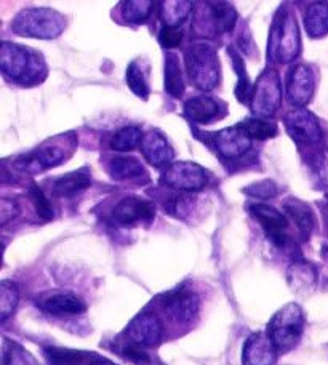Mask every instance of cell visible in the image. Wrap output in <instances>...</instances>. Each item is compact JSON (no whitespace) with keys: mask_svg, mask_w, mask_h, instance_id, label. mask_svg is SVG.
Instances as JSON below:
<instances>
[{"mask_svg":"<svg viewBox=\"0 0 328 365\" xmlns=\"http://www.w3.org/2000/svg\"><path fill=\"white\" fill-rule=\"evenodd\" d=\"M0 66L4 73L23 86L41 82L45 77L42 56L23 45L4 42L0 50Z\"/></svg>","mask_w":328,"mask_h":365,"instance_id":"1","label":"cell"},{"mask_svg":"<svg viewBox=\"0 0 328 365\" xmlns=\"http://www.w3.org/2000/svg\"><path fill=\"white\" fill-rule=\"evenodd\" d=\"M301 50V38L294 18L290 11L280 9L274 18L271 36L267 43V56L274 63H290L298 58Z\"/></svg>","mask_w":328,"mask_h":365,"instance_id":"2","label":"cell"},{"mask_svg":"<svg viewBox=\"0 0 328 365\" xmlns=\"http://www.w3.org/2000/svg\"><path fill=\"white\" fill-rule=\"evenodd\" d=\"M189 79L203 91L213 90L220 82V61L216 50L205 42L193 43L185 51Z\"/></svg>","mask_w":328,"mask_h":365,"instance_id":"3","label":"cell"},{"mask_svg":"<svg viewBox=\"0 0 328 365\" xmlns=\"http://www.w3.org/2000/svg\"><path fill=\"white\" fill-rule=\"evenodd\" d=\"M304 331V316L298 304L288 303L272 316L267 335L279 353H287L299 343Z\"/></svg>","mask_w":328,"mask_h":365,"instance_id":"4","label":"cell"},{"mask_svg":"<svg viewBox=\"0 0 328 365\" xmlns=\"http://www.w3.org/2000/svg\"><path fill=\"white\" fill-rule=\"evenodd\" d=\"M66 19L50 9H28L18 13L11 28L16 34L36 38H55L63 32Z\"/></svg>","mask_w":328,"mask_h":365,"instance_id":"5","label":"cell"},{"mask_svg":"<svg viewBox=\"0 0 328 365\" xmlns=\"http://www.w3.org/2000/svg\"><path fill=\"white\" fill-rule=\"evenodd\" d=\"M237 21V11L232 5L226 2L205 4V10L195 13L194 29L203 37H212L215 34H225Z\"/></svg>","mask_w":328,"mask_h":365,"instance_id":"6","label":"cell"},{"mask_svg":"<svg viewBox=\"0 0 328 365\" xmlns=\"http://www.w3.org/2000/svg\"><path fill=\"white\" fill-rule=\"evenodd\" d=\"M282 104V82L279 73L266 69L260 76L252 93V109L261 117L274 115Z\"/></svg>","mask_w":328,"mask_h":365,"instance_id":"7","label":"cell"},{"mask_svg":"<svg viewBox=\"0 0 328 365\" xmlns=\"http://www.w3.org/2000/svg\"><path fill=\"white\" fill-rule=\"evenodd\" d=\"M207 172L194 162H175L162 175L163 186L181 192H195L207 186Z\"/></svg>","mask_w":328,"mask_h":365,"instance_id":"8","label":"cell"},{"mask_svg":"<svg viewBox=\"0 0 328 365\" xmlns=\"http://www.w3.org/2000/svg\"><path fill=\"white\" fill-rule=\"evenodd\" d=\"M285 128L298 146H314L322 141V128L317 117L303 108L285 115Z\"/></svg>","mask_w":328,"mask_h":365,"instance_id":"9","label":"cell"},{"mask_svg":"<svg viewBox=\"0 0 328 365\" xmlns=\"http://www.w3.org/2000/svg\"><path fill=\"white\" fill-rule=\"evenodd\" d=\"M252 217L258 221L266 237L277 247H285L288 242V220L277 208L257 202L248 207Z\"/></svg>","mask_w":328,"mask_h":365,"instance_id":"10","label":"cell"},{"mask_svg":"<svg viewBox=\"0 0 328 365\" xmlns=\"http://www.w3.org/2000/svg\"><path fill=\"white\" fill-rule=\"evenodd\" d=\"M113 221L119 226L131 227L140 223H150L155 217V205L150 200L130 195L113 208Z\"/></svg>","mask_w":328,"mask_h":365,"instance_id":"11","label":"cell"},{"mask_svg":"<svg viewBox=\"0 0 328 365\" xmlns=\"http://www.w3.org/2000/svg\"><path fill=\"white\" fill-rule=\"evenodd\" d=\"M160 304L163 311L180 324L191 322L200 309V298L189 289H178L162 295Z\"/></svg>","mask_w":328,"mask_h":365,"instance_id":"12","label":"cell"},{"mask_svg":"<svg viewBox=\"0 0 328 365\" xmlns=\"http://www.w3.org/2000/svg\"><path fill=\"white\" fill-rule=\"evenodd\" d=\"M162 321L155 314H153V312L138 314L127 327L128 340L141 348L157 346L162 341Z\"/></svg>","mask_w":328,"mask_h":365,"instance_id":"13","label":"cell"},{"mask_svg":"<svg viewBox=\"0 0 328 365\" xmlns=\"http://www.w3.org/2000/svg\"><path fill=\"white\" fill-rule=\"evenodd\" d=\"M252 143L253 138L242 123L215 133V146L222 158L226 159L242 158V155L250 151Z\"/></svg>","mask_w":328,"mask_h":365,"instance_id":"14","label":"cell"},{"mask_svg":"<svg viewBox=\"0 0 328 365\" xmlns=\"http://www.w3.org/2000/svg\"><path fill=\"white\" fill-rule=\"evenodd\" d=\"M314 86H316V79H314V73L309 66L306 64H297L290 73H288L287 79V95L292 104L298 108H303L306 103L311 101L314 95Z\"/></svg>","mask_w":328,"mask_h":365,"instance_id":"15","label":"cell"},{"mask_svg":"<svg viewBox=\"0 0 328 365\" xmlns=\"http://www.w3.org/2000/svg\"><path fill=\"white\" fill-rule=\"evenodd\" d=\"M277 348L267 334H253L247 338L242 351L244 365H274L277 361Z\"/></svg>","mask_w":328,"mask_h":365,"instance_id":"16","label":"cell"},{"mask_svg":"<svg viewBox=\"0 0 328 365\" xmlns=\"http://www.w3.org/2000/svg\"><path fill=\"white\" fill-rule=\"evenodd\" d=\"M64 160V149L58 145H45L34 153L21 155L16 160L15 167L28 173H37L56 167Z\"/></svg>","mask_w":328,"mask_h":365,"instance_id":"17","label":"cell"},{"mask_svg":"<svg viewBox=\"0 0 328 365\" xmlns=\"http://www.w3.org/2000/svg\"><path fill=\"white\" fill-rule=\"evenodd\" d=\"M141 153L150 165L155 168L168 167L173 159V149L168 145L165 136L159 132H149L141 140Z\"/></svg>","mask_w":328,"mask_h":365,"instance_id":"18","label":"cell"},{"mask_svg":"<svg viewBox=\"0 0 328 365\" xmlns=\"http://www.w3.org/2000/svg\"><path fill=\"white\" fill-rule=\"evenodd\" d=\"M221 110H225V106L210 96H194L185 103V114L197 123H208L220 119L222 115Z\"/></svg>","mask_w":328,"mask_h":365,"instance_id":"19","label":"cell"},{"mask_svg":"<svg viewBox=\"0 0 328 365\" xmlns=\"http://www.w3.org/2000/svg\"><path fill=\"white\" fill-rule=\"evenodd\" d=\"M109 175L117 181H148L146 168L131 155H117L109 162Z\"/></svg>","mask_w":328,"mask_h":365,"instance_id":"20","label":"cell"},{"mask_svg":"<svg viewBox=\"0 0 328 365\" xmlns=\"http://www.w3.org/2000/svg\"><path fill=\"white\" fill-rule=\"evenodd\" d=\"M42 308L51 316H78L87 311V304L74 293H56L45 299Z\"/></svg>","mask_w":328,"mask_h":365,"instance_id":"21","label":"cell"},{"mask_svg":"<svg viewBox=\"0 0 328 365\" xmlns=\"http://www.w3.org/2000/svg\"><path fill=\"white\" fill-rule=\"evenodd\" d=\"M288 285L298 295H307L317 285V269L306 262H294L287 272Z\"/></svg>","mask_w":328,"mask_h":365,"instance_id":"22","label":"cell"},{"mask_svg":"<svg viewBox=\"0 0 328 365\" xmlns=\"http://www.w3.org/2000/svg\"><path fill=\"white\" fill-rule=\"evenodd\" d=\"M284 210L292 218L294 226H297L301 240L309 239L314 226H316V218H314L311 207L304 204L303 200L287 199L284 204Z\"/></svg>","mask_w":328,"mask_h":365,"instance_id":"23","label":"cell"},{"mask_svg":"<svg viewBox=\"0 0 328 365\" xmlns=\"http://www.w3.org/2000/svg\"><path fill=\"white\" fill-rule=\"evenodd\" d=\"M91 185L90 173L82 168V170L66 173L63 177L55 180L53 182V194L56 197H76V195L82 194L85 189Z\"/></svg>","mask_w":328,"mask_h":365,"instance_id":"24","label":"cell"},{"mask_svg":"<svg viewBox=\"0 0 328 365\" xmlns=\"http://www.w3.org/2000/svg\"><path fill=\"white\" fill-rule=\"evenodd\" d=\"M165 91L176 100L185 95V79H183L180 56L168 51L165 56Z\"/></svg>","mask_w":328,"mask_h":365,"instance_id":"25","label":"cell"},{"mask_svg":"<svg viewBox=\"0 0 328 365\" xmlns=\"http://www.w3.org/2000/svg\"><path fill=\"white\" fill-rule=\"evenodd\" d=\"M148 64L140 60H135L130 63L127 68V83L130 90L133 91L136 96L141 100H148L149 98V76H148Z\"/></svg>","mask_w":328,"mask_h":365,"instance_id":"26","label":"cell"},{"mask_svg":"<svg viewBox=\"0 0 328 365\" xmlns=\"http://www.w3.org/2000/svg\"><path fill=\"white\" fill-rule=\"evenodd\" d=\"M45 356L50 365H90L96 359V354L85 353V351L63 349V348H45Z\"/></svg>","mask_w":328,"mask_h":365,"instance_id":"27","label":"cell"},{"mask_svg":"<svg viewBox=\"0 0 328 365\" xmlns=\"http://www.w3.org/2000/svg\"><path fill=\"white\" fill-rule=\"evenodd\" d=\"M304 26L311 37L328 34V4H312L306 11Z\"/></svg>","mask_w":328,"mask_h":365,"instance_id":"28","label":"cell"},{"mask_svg":"<svg viewBox=\"0 0 328 365\" xmlns=\"http://www.w3.org/2000/svg\"><path fill=\"white\" fill-rule=\"evenodd\" d=\"M229 55L232 58V66L234 71L237 73V87H235V96L240 103H247L248 100H252V93H253V87L250 82V77L247 74L245 64L242 61V56L235 51L234 48H229Z\"/></svg>","mask_w":328,"mask_h":365,"instance_id":"29","label":"cell"},{"mask_svg":"<svg viewBox=\"0 0 328 365\" xmlns=\"http://www.w3.org/2000/svg\"><path fill=\"white\" fill-rule=\"evenodd\" d=\"M191 2H176V0H170V2L162 4V19L165 26L170 28H180V24L188 18L189 11H191Z\"/></svg>","mask_w":328,"mask_h":365,"instance_id":"30","label":"cell"},{"mask_svg":"<svg viewBox=\"0 0 328 365\" xmlns=\"http://www.w3.org/2000/svg\"><path fill=\"white\" fill-rule=\"evenodd\" d=\"M141 140L143 135L140 128L123 127L113 136V140H111V148H113L114 151L127 153L131 151V149H135L138 145H141Z\"/></svg>","mask_w":328,"mask_h":365,"instance_id":"31","label":"cell"},{"mask_svg":"<svg viewBox=\"0 0 328 365\" xmlns=\"http://www.w3.org/2000/svg\"><path fill=\"white\" fill-rule=\"evenodd\" d=\"M19 299V292L15 282L11 280H2V285H0V312H2V322L9 319L13 311L16 309Z\"/></svg>","mask_w":328,"mask_h":365,"instance_id":"32","label":"cell"},{"mask_svg":"<svg viewBox=\"0 0 328 365\" xmlns=\"http://www.w3.org/2000/svg\"><path fill=\"white\" fill-rule=\"evenodd\" d=\"M242 125L245 127V130L253 140H269V138H274V136H277L279 133V128L275 123L265 120L262 117H252V119H247Z\"/></svg>","mask_w":328,"mask_h":365,"instance_id":"33","label":"cell"},{"mask_svg":"<svg viewBox=\"0 0 328 365\" xmlns=\"http://www.w3.org/2000/svg\"><path fill=\"white\" fill-rule=\"evenodd\" d=\"M4 365H39L36 357L28 353L18 343L5 340L4 343Z\"/></svg>","mask_w":328,"mask_h":365,"instance_id":"34","label":"cell"},{"mask_svg":"<svg viewBox=\"0 0 328 365\" xmlns=\"http://www.w3.org/2000/svg\"><path fill=\"white\" fill-rule=\"evenodd\" d=\"M153 2H125L122 15L128 23L141 24L149 18L150 11H153Z\"/></svg>","mask_w":328,"mask_h":365,"instance_id":"35","label":"cell"},{"mask_svg":"<svg viewBox=\"0 0 328 365\" xmlns=\"http://www.w3.org/2000/svg\"><path fill=\"white\" fill-rule=\"evenodd\" d=\"M29 197L34 204V208L37 215L43 220H51L53 218V207H51L50 200L45 197V194L41 187H39L36 182H32L29 189Z\"/></svg>","mask_w":328,"mask_h":365,"instance_id":"36","label":"cell"},{"mask_svg":"<svg viewBox=\"0 0 328 365\" xmlns=\"http://www.w3.org/2000/svg\"><path fill=\"white\" fill-rule=\"evenodd\" d=\"M244 192L252 195L255 199H272L279 194V186L275 185L271 180H262L258 182H253V185L247 186L244 189Z\"/></svg>","mask_w":328,"mask_h":365,"instance_id":"37","label":"cell"},{"mask_svg":"<svg viewBox=\"0 0 328 365\" xmlns=\"http://www.w3.org/2000/svg\"><path fill=\"white\" fill-rule=\"evenodd\" d=\"M159 41L165 48H175L178 47L183 41V29L181 28H170V26H163L159 36Z\"/></svg>","mask_w":328,"mask_h":365,"instance_id":"38","label":"cell"},{"mask_svg":"<svg viewBox=\"0 0 328 365\" xmlns=\"http://www.w3.org/2000/svg\"><path fill=\"white\" fill-rule=\"evenodd\" d=\"M18 212H19V208H18L16 202L4 199L2 202H0V223L6 225L10 220L16 217Z\"/></svg>","mask_w":328,"mask_h":365,"instance_id":"39","label":"cell"},{"mask_svg":"<svg viewBox=\"0 0 328 365\" xmlns=\"http://www.w3.org/2000/svg\"><path fill=\"white\" fill-rule=\"evenodd\" d=\"M90 365H116V364L108 361V359H103V357H96L95 361L90 362Z\"/></svg>","mask_w":328,"mask_h":365,"instance_id":"40","label":"cell"}]
</instances>
